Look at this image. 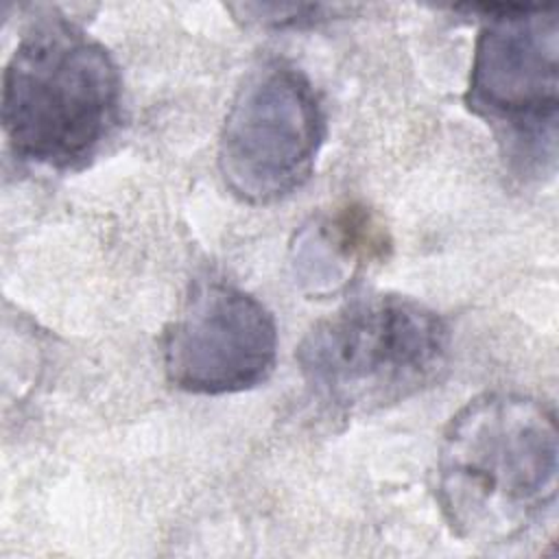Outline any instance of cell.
Returning <instances> with one entry per match:
<instances>
[{
    "label": "cell",
    "mask_w": 559,
    "mask_h": 559,
    "mask_svg": "<svg viewBox=\"0 0 559 559\" xmlns=\"http://www.w3.org/2000/svg\"><path fill=\"white\" fill-rule=\"evenodd\" d=\"M325 138L310 79L286 61H264L238 87L218 138V170L242 201L264 205L304 186Z\"/></svg>",
    "instance_id": "5"
},
{
    "label": "cell",
    "mask_w": 559,
    "mask_h": 559,
    "mask_svg": "<svg viewBox=\"0 0 559 559\" xmlns=\"http://www.w3.org/2000/svg\"><path fill=\"white\" fill-rule=\"evenodd\" d=\"M384 249L382 231L356 205L312 218L293 245L295 275L314 295L336 293Z\"/></svg>",
    "instance_id": "7"
},
{
    "label": "cell",
    "mask_w": 559,
    "mask_h": 559,
    "mask_svg": "<svg viewBox=\"0 0 559 559\" xmlns=\"http://www.w3.org/2000/svg\"><path fill=\"white\" fill-rule=\"evenodd\" d=\"M295 356L321 402L349 415L373 413L441 378L450 360V330L411 297L371 295L314 323Z\"/></svg>",
    "instance_id": "3"
},
{
    "label": "cell",
    "mask_w": 559,
    "mask_h": 559,
    "mask_svg": "<svg viewBox=\"0 0 559 559\" xmlns=\"http://www.w3.org/2000/svg\"><path fill=\"white\" fill-rule=\"evenodd\" d=\"M465 103L493 129L504 157L520 175L552 173L559 116L557 9H487Z\"/></svg>",
    "instance_id": "4"
},
{
    "label": "cell",
    "mask_w": 559,
    "mask_h": 559,
    "mask_svg": "<svg viewBox=\"0 0 559 559\" xmlns=\"http://www.w3.org/2000/svg\"><path fill=\"white\" fill-rule=\"evenodd\" d=\"M166 378L197 395L238 393L262 384L277 356V325L240 286L203 277L190 286L162 341Z\"/></svg>",
    "instance_id": "6"
},
{
    "label": "cell",
    "mask_w": 559,
    "mask_h": 559,
    "mask_svg": "<svg viewBox=\"0 0 559 559\" xmlns=\"http://www.w3.org/2000/svg\"><path fill=\"white\" fill-rule=\"evenodd\" d=\"M122 81L109 50L61 15L35 20L2 74V127L20 159L68 170L111 135Z\"/></svg>",
    "instance_id": "2"
},
{
    "label": "cell",
    "mask_w": 559,
    "mask_h": 559,
    "mask_svg": "<svg viewBox=\"0 0 559 559\" xmlns=\"http://www.w3.org/2000/svg\"><path fill=\"white\" fill-rule=\"evenodd\" d=\"M557 472L552 408L524 393H483L452 415L443 430L437 502L459 537L509 544L555 507Z\"/></svg>",
    "instance_id": "1"
}]
</instances>
